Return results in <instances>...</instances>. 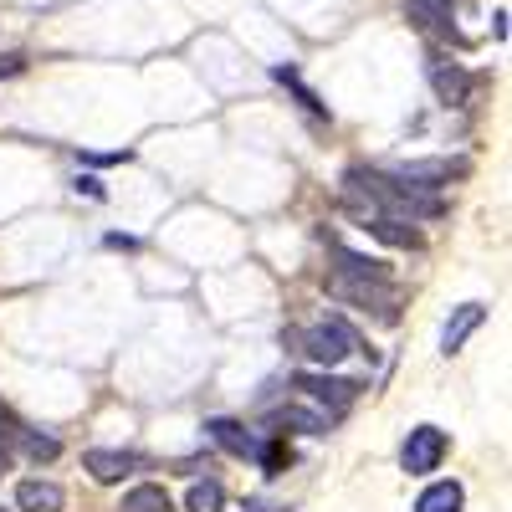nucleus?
<instances>
[{
    "mask_svg": "<svg viewBox=\"0 0 512 512\" xmlns=\"http://www.w3.org/2000/svg\"><path fill=\"white\" fill-rule=\"evenodd\" d=\"M482 323H487V308H482V303H461V308L446 318V328H441V354H446V359L461 354V349H466V338H472Z\"/></svg>",
    "mask_w": 512,
    "mask_h": 512,
    "instance_id": "11",
    "label": "nucleus"
},
{
    "mask_svg": "<svg viewBox=\"0 0 512 512\" xmlns=\"http://www.w3.org/2000/svg\"><path fill=\"white\" fill-rule=\"evenodd\" d=\"M185 512H226V487H221L216 477L190 482V492H185Z\"/></svg>",
    "mask_w": 512,
    "mask_h": 512,
    "instance_id": "17",
    "label": "nucleus"
},
{
    "mask_svg": "<svg viewBox=\"0 0 512 512\" xmlns=\"http://www.w3.org/2000/svg\"><path fill=\"white\" fill-rule=\"evenodd\" d=\"M461 507H466L461 482H431V487L415 497V512H461Z\"/></svg>",
    "mask_w": 512,
    "mask_h": 512,
    "instance_id": "16",
    "label": "nucleus"
},
{
    "mask_svg": "<svg viewBox=\"0 0 512 512\" xmlns=\"http://www.w3.org/2000/svg\"><path fill=\"white\" fill-rule=\"evenodd\" d=\"M303 349H308V359H313L318 369H338L349 354H359V333L349 328V318L328 313L323 323H313V328L303 333Z\"/></svg>",
    "mask_w": 512,
    "mask_h": 512,
    "instance_id": "3",
    "label": "nucleus"
},
{
    "mask_svg": "<svg viewBox=\"0 0 512 512\" xmlns=\"http://www.w3.org/2000/svg\"><path fill=\"white\" fill-rule=\"evenodd\" d=\"M82 164H123L128 159V149H113V154H77Z\"/></svg>",
    "mask_w": 512,
    "mask_h": 512,
    "instance_id": "21",
    "label": "nucleus"
},
{
    "mask_svg": "<svg viewBox=\"0 0 512 512\" xmlns=\"http://www.w3.org/2000/svg\"><path fill=\"white\" fill-rule=\"evenodd\" d=\"M16 507L21 512H62L67 492L57 482H47V477H26V482H16Z\"/></svg>",
    "mask_w": 512,
    "mask_h": 512,
    "instance_id": "12",
    "label": "nucleus"
},
{
    "mask_svg": "<svg viewBox=\"0 0 512 512\" xmlns=\"http://www.w3.org/2000/svg\"><path fill=\"white\" fill-rule=\"evenodd\" d=\"M272 431H303V436H328L333 425V410H308V405H282L272 420Z\"/></svg>",
    "mask_w": 512,
    "mask_h": 512,
    "instance_id": "13",
    "label": "nucleus"
},
{
    "mask_svg": "<svg viewBox=\"0 0 512 512\" xmlns=\"http://www.w3.org/2000/svg\"><path fill=\"white\" fill-rule=\"evenodd\" d=\"M297 390H303L308 400H318V405H328V410L338 415V410H349V405L359 400L364 384H354V379H333V374H297Z\"/></svg>",
    "mask_w": 512,
    "mask_h": 512,
    "instance_id": "6",
    "label": "nucleus"
},
{
    "mask_svg": "<svg viewBox=\"0 0 512 512\" xmlns=\"http://www.w3.org/2000/svg\"><path fill=\"white\" fill-rule=\"evenodd\" d=\"M0 472H6V456H0Z\"/></svg>",
    "mask_w": 512,
    "mask_h": 512,
    "instance_id": "25",
    "label": "nucleus"
},
{
    "mask_svg": "<svg viewBox=\"0 0 512 512\" xmlns=\"http://www.w3.org/2000/svg\"><path fill=\"white\" fill-rule=\"evenodd\" d=\"M256 456H262V466H267V472H277V466H282V461H292L282 441H272V446H256Z\"/></svg>",
    "mask_w": 512,
    "mask_h": 512,
    "instance_id": "20",
    "label": "nucleus"
},
{
    "mask_svg": "<svg viewBox=\"0 0 512 512\" xmlns=\"http://www.w3.org/2000/svg\"><path fill=\"white\" fill-rule=\"evenodd\" d=\"M492 36H497V41L507 36V11H497V16H492Z\"/></svg>",
    "mask_w": 512,
    "mask_h": 512,
    "instance_id": "24",
    "label": "nucleus"
},
{
    "mask_svg": "<svg viewBox=\"0 0 512 512\" xmlns=\"http://www.w3.org/2000/svg\"><path fill=\"white\" fill-rule=\"evenodd\" d=\"M21 72V57H0V77H16Z\"/></svg>",
    "mask_w": 512,
    "mask_h": 512,
    "instance_id": "23",
    "label": "nucleus"
},
{
    "mask_svg": "<svg viewBox=\"0 0 512 512\" xmlns=\"http://www.w3.org/2000/svg\"><path fill=\"white\" fill-rule=\"evenodd\" d=\"M272 77H277V82H282V88H292V93H297V103H303V108H308V113H318V118H328V108H323V103H318V93H313V88H303V77H297V72H292V67H277V72H272Z\"/></svg>",
    "mask_w": 512,
    "mask_h": 512,
    "instance_id": "18",
    "label": "nucleus"
},
{
    "mask_svg": "<svg viewBox=\"0 0 512 512\" xmlns=\"http://www.w3.org/2000/svg\"><path fill=\"white\" fill-rule=\"evenodd\" d=\"M118 512H175V497H169L159 482H139V487H128Z\"/></svg>",
    "mask_w": 512,
    "mask_h": 512,
    "instance_id": "15",
    "label": "nucleus"
},
{
    "mask_svg": "<svg viewBox=\"0 0 512 512\" xmlns=\"http://www.w3.org/2000/svg\"><path fill=\"white\" fill-rule=\"evenodd\" d=\"M364 231L379 236L384 246H400V251H420L425 246V236L410 221H390V216H364Z\"/></svg>",
    "mask_w": 512,
    "mask_h": 512,
    "instance_id": "14",
    "label": "nucleus"
},
{
    "mask_svg": "<svg viewBox=\"0 0 512 512\" xmlns=\"http://www.w3.org/2000/svg\"><path fill=\"white\" fill-rule=\"evenodd\" d=\"M205 436L216 441L226 456H241V461H251L256 446H262V441H256V431H246V425L231 420V415H210V420H205Z\"/></svg>",
    "mask_w": 512,
    "mask_h": 512,
    "instance_id": "8",
    "label": "nucleus"
},
{
    "mask_svg": "<svg viewBox=\"0 0 512 512\" xmlns=\"http://www.w3.org/2000/svg\"><path fill=\"white\" fill-rule=\"evenodd\" d=\"M390 175L415 185V190H441L461 175V164H451V159H410V164H390Z\"/></svg>",
    "mask_w": 512,
    "mask_h": 512,
    "instance_id": "7",
    "label": "nucleus"
},
{
    "mask_svg": "<svg viewBox=\"0 0 512 512\" xmlns=\"http://www.w3.org/2000/svg\"><path fill=\"white\" fill-rule=\"evenodd\" d=\"M0 512H6V507H0Z\"/></svg>",
    "mask_w": 512,
    "mask_h": 512,
    "instance_id": "26",
    "label": "nucleus"
},
{
    "mask_svg": "<svg viewBox=\"0 0 512 512\" xmlns=\"http://www.w3.org/2000/svg\"><path fill=\"white\" fill-rule=\"evenodd\" d=\"M82 466L93 472V482H123L128 472H139L144 456L134 451H108V446H93V451H82Z\"/></svg>",
    "mask_w": 512,
    "mask_h": 512,
    "instance_id": "9",
    "label": "nucleus"
},
{
    "mask_svg": "<svg viewBox=\"0 0 512 512\" xmlns=\"http://www.w3.org/2000/svg\"><path fill=\"white\" fill-rule=\"evenodd\" d=\"M446 446L451 441H446L441 425H415V431L405 436V446H400V466L410 477H431L436 466L446 461Z\"/></svg>",
    "mask_w": 512,
    "mask_h": 512,
    "instance_id": "4",
    "label": "nucleus"
},
{
    "mask_svg": "<svg viewBox=\"0 0 512 512\" xmlns=\"http://www.w3.org/2000/svg\"><path fill=\"white\" fill-rule=\"evenodd\" d=\"M344 195L364 200L369 216H390V221H410V226L446 216V200L436 190H415V185L395 180L390 169H369V164L344 169Z\"/></svg>",
    "mask_w": 512,
    "mask_h": 512,
    "instance_id": "1",
    "label": "nucleus"
},
{
    "mask_svg": "<svg viewBox=\"0 0 512 512\" xmlns=\"http://www.w3.org/2000/svg\"><path fill=\"white\" fill-rule=\"evenodd\" d=\"M328 292L333 297H344V303H354V308H374V318L379 323H400V287L390 282V272L384 277H359V272H328Z\"/></svg>",
    "mask_w": 512,
    "mask_h": 512,
    "instance_id": "2",
    "label": "nucleus"
},
{
    "mask_svg": "<svg viewBox=\"0 0 512 512\" xmlns=\"http://www.w3.org/2000/svg\"><path fill=\"white\" fill-rule=\"evenodd\" d=\"M425 77H431V88L446 108H461L466 98H472V72H466L461 62H451V57H441V52L425 57Z\"/></svg>",
    "mask_w": 512,
    "mask_h": 512,
    "instance_id": "5",
    "label": "nucleus"
},
{
    "mask_svg": "<svg viewBox=\"0 0 512 512\" xmlns=\"http://www.w3.org/2000/svg\"><path fill=\"white\" fill-rule=\"evenodd\" d=\"M77 190H82V195H93V200H103V185H98V180H88V175L77 180Z\"/></svg>",
    "mask_w": 512,
    "mask_h": 512,
    "instance_id": "22",
    "label": "nucleus"
},
{
    "mask_svg": "<svg viewBox=\"0 0 512 512\" xmlns=\"http://www.w3.org/2000/svg\"><path fill=\"white\" fill-rule=\"evenodd\" d=\"M405 16L420 26V31H431L441 41H461L456 21H451V0H405Z\"/></svg>",
    "mask_w": 512,
    "mask_h": 512,
    "instance_id": "10",
    "label": "nucleus"
},
{
    "mask_svg": "<svg viewBox=\"0 0 512 512\" xmlns=\"http://www.w3.org/2000/svg\"><path fill=\"white\" fill-rule=\"evenodd\" d=\"M26 456L31 461H57L62 456V441L57 436H41V431H26Z\"/></svg>",
    "mask_w": 512,
    "mask_h": 512,
    "instance_id": "19",
    "label": "nucleus"
}]
</instances>
